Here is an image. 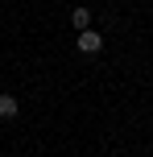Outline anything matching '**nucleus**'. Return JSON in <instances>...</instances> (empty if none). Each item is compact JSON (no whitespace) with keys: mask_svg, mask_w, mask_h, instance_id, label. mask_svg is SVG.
Returning a JSON list of instances; mask_svg holds the SVG:
<instances>
[{"mask_svg":"<svg viewBox=\"0 0 153 157\" xmlns=\"http://www.w3.org/2000/svg\"><path fill=\"white\" fill-rule=\"evenodd\" d=\"M71 21L79 25V33H83V29H91V13H87V8H75V13H71Z\"/></svg>","mask_w":153,"mask_h":157,"instance_id":"7ed1b4c3","label":"nucleus"},{"mask_svg":"<svg viewBox=\"0 0 153 157\" xmlns=\"http://www.w3.org/2000/svg\"><path fill=\"white\" fill-rule=\"evenodd\" d=\"M17 112H21V103H17V95H0V116H4V120H13Z\"/></svg>","mask_w":153,"mask_h":157,"instance_id":"f03ea898","label":"nucleus"},{"mask_svg":"<svg viewBox=\"0 0 153 157\" xmlns=\"http://www.w3.org/2000/svg\"><path fill=\"white\" fill-rule=\"evenodd\" d=\"M79 50L83 54H99V50H104V37H99L95 29H83L79 33Z\"/></svg>","mask_w":153,"mask_h":157,"instance_id":"f257e3e1","label":"nucleus"}]
</instances>
